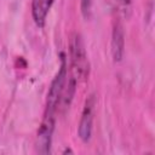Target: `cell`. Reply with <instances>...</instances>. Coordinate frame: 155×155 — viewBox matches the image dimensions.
<instances>
[{"instance_id": "cell-1", "label": "cell", "mask_w": 155, "mask_h": 155, "mask_svg": "<svg viewBox=\"0 0 155 155\" xmlns=\"http://www.w3.org/2000/svg\"><path fill=\"white\" fill-rule=\"evenodd\" d=\"M70 52V71L76 81L85 80L88 76V59L85 51L84 41L80 34L74 33L69 44Z\"/></svg>"}, {"instance_id": "cell-2", "label": "cell", "mask_w": 155, "mask_h": 155, "mask_svg": "<svg viewBox=\"0 0 155 155\" xmlns=\"http://www.w3.org/2000/svg\"><path fill=\"white\" fill-rule=\"evenodd\" d=\"M67 62H65V57L64 54H62V63H61V68L58 70V73L56 74L54 79L51 82L48 93H47V99H46V110L48 113H54L57 110L65 81H67Z\"/></svg>"}, {"instance_id": "cell-3", "label": "cell", "mask_w": 155, "mask_h": 155, "mask_svg": "<svg viewBox=\"0 0 155 155\" xmlns=\"http://www.w3.org/2000/svg\"><path fill=\"white\" fill-rule=\"evenodd\" d=\"M54 128V113L45 111V116L39 127L36 136V150L41 154H48L51 151L52 133Z\"/></svg>"}, {"instance_id": "cell-4", "label": "cell", "mask_w": 155, "mask_h": 155, "mask_svg": "<svg viewBox=\"0 0 155 155\" xmlns=\"http://www.w3.org/2000/svg\"><path fill=\"white\" fill-rule=\"evenodd\" d=\"M93 108H94V97L90 96L84 105L81 114V120L79 124V137L82 142H88L92 133V122H93Z\"/></svg>"}, {"instance_id": "cell-5", "label": "cell", "mask_w": 155, "mask_h": 155, "mask_svg": "<svg viewBox=\"0 0 155 155\" xmlns=\"http://www.w3.org/2000/svg\"><path fill=\"white\" fill-rule=\"evenodd\" d=\"M125 51V36L121 24L117 22L114 24L113 28V36H111V54L114 62H120L124 57Z\"/></svg>"}, {"instance_id": "cell-6", "label": "cell", "mask_w": 155, "mask_h": 155, "mask_svg": "<svg viewBox=\"0 0 155 155\" xmlns=\"http://www.w3.org/2000/svg\"><path fill=\"white\" fill-rule=\"evenodd\" d=\"M54 0H33L31 2V16L35 24L40 28L45 25L46 17Z\"/></svg>"}, {"instance_id": "cell-7", "label": "cell", "mask_w": 155, "mask_h": 155, "mask_svg": "<svg viewBox=\"0 0 155 155\" xmlns=\"http://www.w3.org/2000/svg\"><path fill=\"white\" fill-rule=\"evenodd\" d=\"M80 5H81V12L82 16L87 19L91 15V6H92V0H80Z\"/></svg>"}, {"instance_id": "cell-8", "label": "cell", "mask_w": 155, "mask_h": 155, "mask_svg": "<svg viewBox=\"0 0 155 155\" xmlns=\"http://www.w3.org/2000/svg\"><path fill=\"white\" fill-rule=\"evenodd\" d=\"M116 1H117L119 6L121 7V10L125 13L130 11V8H131V0H116Z\"/></svg>"}, {"instance_id": "cell-9", "label": "cell", "mask_w": 155, "mask_h": 155, "mask_svg": "<svg viewBox=\"0 0 155 155\" xmlns=\"http://www.w3.org/2000/svg\"><path fill=\"white\" fill-rule=\"evenodd\" d=\"M67 153H73V151H71L70 149H65V150L63 151V154H67Z\"/></svg>"}]
</instances>
